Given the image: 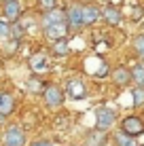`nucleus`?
Returning <instances> with one entry per match:
<instances>
[{
	"mask_svg": "<svg viewBox=\"0 0 144 146\" xmlns=\"http://www.w3.org/2000/svg\"><path fill=\"white\" fill-rule=\"evenodd\" d=\"M42 30H44V38H49L51 42H55V40H59V38H66L70 28H68L66 21H59V23L47 26V28H42Z\"/></svg>",
	"mask_w": 144,
	"mask_h": 146,
	"instance_id": "nucleus-4",
	"label": "nucleus"
},
{
	"mask_svg": "<svg viewBox=\"0 0 144 146\" xmlns=\"http://www.w3.org/2000/svg\"><path fill=\"white\" fill-rule=\"evenodd\" d=\"M66 93L70 95L72 100H85V98H87V87H85V83H83V80L72 78L70 83L66 85Z\"/></svg>",
	"mask_w": 144,
	"mask_h": 146,
	"instance_id": "nucleus-6",
	"label": "nucleus"
},
{
	"mask_svg": "<svg viewBox=\"0 0 144 146\" xmlns=\"http://www.w3.org/2000/svg\"><path fill=\"white\" fill-rule=\"evenodd\" d=\"M85 2H91V0H85Z\"/></svg>",
	"mask_w": 144,
	"mask_h": 146,
	"instance_id": "nucleus-26",
	"label": "nucleus"
},
{
	"mask_svg": "<svg viewBox=\"0 0 144 146\" xmlns=\"http://www.w3.org/2000/svg\"><path fill=\"white\" fill-rule=\"evenodd\" d=\"M133 49H136L138 57H142V59H144V34H140V36L133 38Z\"/></svg>",
	"mask_w": 144,
	"mask_h": 146,
	"instance_id": "nucleus-21",
	"label": "nucleus"
},
{
	"mask_svg": "<svg viewBox=\"0 0 144 146\" xmlns=\"http://www.w3.org/2000/svg\"><path fill=\"white\" fill-rule=\"evenodd\" d=\"M66 23H68V28H72V30H81L83 13H81V7H78V4H72L66 11Z\"/></svg>",
	"mask_w": 144,
	"mask_h": 146,
	"instance_id": "nucleus-7",
	"label": "nucleus"
},
{
	"mask_svg": "<svg viewBox=\"0 0 144 146\" xmlns=\"http://www.w3.org/2000/svg\"><path fill=\"white\" fill-rule=\"evenodd\" d=\"M115 144L117 146H138V142L131 138V135H127V133H123V131H119L115 135Z\"/></svg>",
	"mask_w": 144,
	"mask_h": 146,
	"instance_id": "nucleus-17",
	"label": "nucleus"
},
{
	"mask_svg": "<svg viewBox=\"0 0 144 146\" xmlns=\"http://www.w3.org/2000/svg\"><path fill=\"white\" fill-rule=\"evenodd\" d=\"M59 21H66V11H62V9H51V11H44L42 15V28L47 26H53V23H59Z\"/></svg>",
	"mask_w": 144,
	"mask_h": 146,
	"instance_id": "nucleus-8",
	"label": "nucleus"
},
{
	"mask_svg": "<svg viewBox=\"0 0 144 146\" xmlns=\"http://www.w3.org/2000/svg\"><path fill=\"white\" fill-rule=\"evenodd\" d=\"M100 17H102L106 23H110V26L121 23V11H119L117 7H112V4H106V7L102 9V11H100Z\"/></svg>",
	"mask_w": 144,
	"mask_h": 146,
	"instance_id": "nucleus-11",
	"label": "nucleus"
},
{
	"mask_svg": "<svg viewBox=\"0 0 144 146\" xmlns=\"http://www.w3.org/2000/svg\"><path fill=\"white\" fill-rule=\"evenodd\" d=\"M104 144V131H96L87 135V146H102Z\"/></svg>",
	"mask_w": 144,
	"mask_h": 146,
	"instance_id": "nucleus-20",
	"label": "nucleus"
},
{
	"mask_svg": "<svg viewBox=\"0 0 144 146\" xmlns=\"http://www.w3.org/2000/svg\"><path fill=\"white\" fill-rule=\"evenodd\" d=\"M36 4L42 9V11H51V9L57 7V0H36Z\"/></svg>",
	"mask_w": 144,
	"mask_h": 146,
	"instance_id": "nucleus-23",
	"label": "nucleus"
},
{
	"mask_svg": "<svg viewBox=\"0 0 144 146\" xmlns=\"http://www.w3.org/2000/svg\"><path fill=\"white\" fill-rule=\"evenodd\" d=\"M131 74V80L138 85V87H144V64H138V66H133L129 70Z\"/></svg>",
	"mask_w": 144,
	"mask_h": 146,
	"instance_id": "nucleus-15",
	"label": "nucleus"
},
{
	"mask_svg": "<svg viewBox=\"0 0 144 146\" xmlns=\"http://www.w3.org/2000/svg\"><path fill=\"white\" fill-rule=\"evenodd\" d=\"M30 68H32V72H36V74H42V72H47L49 70V59H47V55L44 53H34L32 57H30Z\"/></svg>",
	"mask_w": 144,
	"mask_h": 146,
	"instance_id": "nucleus-9",
	"label": "nucleus"
},
{
	"mask_svg": "<svg viewBox=\"0 0 144 146\" xmlns=\"http://www.w3.org/2000/svg\"><path fill=\"white\" fill-rule=\"evenodd\" d=\"M131 13H133V19H136V21H138V19H140V15H142L140 7H133V9H131Z\"/></svg>",
	"mask_w": 144,
	"mask_h": 146,
	"instance_id": "nucleus-24",
	"label": "nucleus"
},
{
	"mask_svg": "<svg viewBox=\"0 0 144 146\" xmlns=\"http://www.w3.org/2000/svg\"><path fill=\"white\" fill-rule=\"evenodd\" d=\"M32 146H53L51 142H47V140H38V142H34Z\"/></svg>",
	"mask_w": 144,
	"mask_h": 146,
	"instance_id": "nucleus-25",
	"label": "nucleus"
},
{
	"mask_svg": "<svg viewBox=\"0 0 144 146\" xmlns=\"http://www.w3.org/2000/svg\"><path fill=\"white\" fill-rule=\"evenodd\" d=\"M44 104L49 108H59L64 104V91L57 87V85H49L44 89Z\"/></svg>",
	"mask_w": 144,
	"mask_h": 146,
	"instance_id": "nucleus-3",
	"label": "nucleus"
},
{
	"mask_svg": "<svg viewBox=\"0 0 144 146\" xmlns=\"http://www.w3.org/2000/svg\"><path fill=\"white\" fill-rule=\"evenodd\" d=\"M112 80H115L117 85H127L131 80V74L127 68H117L115 72H112Z\"/></svg>",
	"mask_w": 144,
	"mask_h": 146,
	"instance_id": "nucleus-14",
	"label": "nucleus"
},
{
	"mask_svg": "<svg viewBox=\"0 0 144 146\" xmlns=\"http://www.w3.org/2000/svg\"><path fill=\"white\" fill-rule=\"evenodd\" d=\"M131 98H133V106H136V108H142V106H144V87L131 89Z\"/></svg>",
	"mask_w": 144,
	"mask_h": 146,
	"instance_id": "nucleus-19",
	"label": "nucleus"
},
{
	"mask_svg": "<svg viewBox=\"0 0 144 146\" xmlns=\"http://www.w3.org/2000/svg\"><path fill=\"white\" fill-rule=\"evenodd\" d=\"M15 110V100L11 93H0V114H4V117H9Z\"/></svg>",
	"mask_w": 144,
	"mask_h": 146,
	"instance_id": "nucleus-13",
	"label": "nucleus"
},
{
	"mask_svg": "<svg viewBox=\"0 0 144 146\" xmlns=\"http://www.w3.org/2000/svg\"><path fill=\"white\" fill-rule=\"evenodd\" d=\"M4 2H7V0H4Z\"/></svg>",
	"mask_w": 144,
	"mask_h": 146,
	"instance_id": "nucleus-27",
	"label": "nucleus"
},
{
	"mask_svg": "<svg viewBox=\"0 0 144 146\" xmlns=\"http://www.w3.org/2000/svg\"><path fill=\"white\" fill-rule=\"evenodd\" d=\"M115 123V110L108 106H100L96 110V129L98 131H106V129L112 127Z\"/></svg>",
	"mask_w": 144,
	"mask_h": 146,
	"instance_id": "nucleus-1",
	"label": "nucleus"
},
{
	"mask_svg": "<svg viewBox=\"0 0 144 146\" xmlns=\"http://www.w3.org/2000/svg\"><path fill=\"white\" fill-rule=\"evenodd\" d=\"M26 144V133L19 127H9L4 131V146H23Z\"/></svg>",
	"mask_w": 144,
	"mask_h": 146,
	"instance_id": "nucleus-5",
	"label": "nucleus"
},
{
	"mask_svg": "<svg viewBox=\"0 0 144 146\" xmlns=\"http://www.w3.org/2000/svg\"><path fill=\"white\" fill-rule=\"evenodd\" d=\"M81 13H83V26H91L100 19V9L96 4H83Z\"/></svg>",
	"mask_w": 144,
	"mask_h": 146,
	"instance_id": "nucleus-12",
	"label": "nucleus"
},
{
	"mask_svg": "<svg viewBox=\"0 0 144 146\" xmlns=\"http://www.w3.org/2000/svg\"><path fill=\"white\" fill-rule=\"evenodd\" d=\"M68 53V40L66 38H59L53 42V55H57V57H62V55Z\"/></svg>",
	"mask_w": 144,
	"mask_h": 146,
	"instance_id": "nucleus-18",
	"label": "nucleus"
},
{
	"mask_svg": "<svg viewBox=\"0 0 144 146\" xmlns=\"http://www.w3.org/2000/svg\"><path fill=\"white\" fill-rule=\"evenodd\" d=\"M121 131L136 138V135H142L144 133V121L140 117H125L121 123Z\"/></svg>",
	"mask_w": 144,
	"mask_h": 146,
	"instance_id": "nucleus-2",
	"label": "nucleus"
},
{
	"mask_svg": "<svg viewBox=\"0 0 144 146\" xmlns=\"http://www.w3.org/2000/svg\"><path fill=\"white\" fill-rule=\"evenodd\" d=\"M9 36H11V23H9L7 19H2V17H0V38H2V40H7Z\"/></svg>",
	"mask_w": 144,
	"mask_h": 146,
	"instance_id": "nucleus-22",
	"label": "nucleus"
},
{
	"mask_svg": "<svg viewBox=\"0 0 144 146\" xmlns=\"http://www.w3.org/2000/svg\"><path fill=\"white\" fill-rule=\"evenodd\" d=\"M2 13H4V19H7V21H17V19L21 17V4H19L17 0H7Z\"/></svg>",
	"mask_w": 144,
	"mask_h": 146,
	"instance_id": "nucleus-10",
	"label": "nucleus"
},
{
	"mask_svg": "<svg viewBox=\"0 0 144 146\" xmlns=\"http://www.w3.org/2000/svg\"><path fill=\"white\" fill-rule=\"evenodd\" d=\"M26 87H28L30 93H42V91H44V83H42L38 76H30L28 83H26Z\"/></svg>",
	"mask_w": 144,
	"mask_h": 146,
	"instance_id": "nucleus-16",
	"label": "nucleus"
}]
</instances>
